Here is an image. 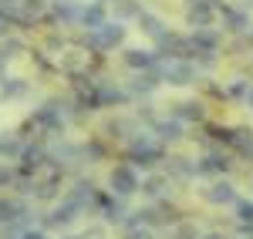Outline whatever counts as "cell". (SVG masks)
<instances>
[{
	"label": "cell",
	"instance_id": "obj_13",
	"mask_svg": "<svg viewBox=\"0 0 253 239\" xmlns=\"http://www.w3.org/2000/svg\"><path fill=\"white\" fill-rule=\"evenodd\" d=\"M38 125H44V128H51V132H61V108L58 104H44L38 111Z\"/></svg>",
	"mask_w": 253,
	"mask_h": 239
},
{
	"label": "cell",
	"instance_id": "obj_37",
	"mask_svg": "<svg viewBox=\"0 0 253 239\" xmlns=\"http://www.w3.org/2000/svg\"><path fill=\"white\" fill-rule=\"evenodd\" d=\"M247 104L253 108V88H247Z\"/></svg>",
	"mask_w": 253,
	"mask_h": 239
},
{
	"label": "cell",
	"instance_id": "obj_21",
	"mask_svg": "<svg viewBox=\"0 0 253 239\" xmlns=\"http://www.w3.org/2000/svg\"><path fill=\"white\" fill-rule=\"evenodd\" d=\"M24 91H27V84L17 81V78H3L0 81V95H3V98H20Z\"/></svg>",
	"mask_w": 253,
	"mask_h": 239
},
{
	"label": "cell",
	"instance_id": "obj_17",
	"mask_svg": "<svg viewBox=\"0 0 253 239\" xmlns=\"http://www.w3.org/2000/svg\"><path fill=\"white\" fill-rule=\"evenodd\" d=\"M20 216H24V202H17V199H3L0 202V219L3 222H17Z\"/></svg>",
	"mask_w": 253,
	"mask_h": 239
},
{
	"label": "cell",
	"instance_id": "obj_29",
	"mask_svg": "<svg viewBox=\"0 0 253 239\" xmlns=\"http://www.w3.org/2000/svg\"><path fill=\"white\" fill-rule=\"evenodd\" d=\"M41 10H44L41 0H24V17H38Z\"/></svg>",
	"mask_w": 253,
	"mask_h": 239
},
{
	"label": "cell",
	"instance_id": "obj_41",
	"mask_svg": "<svg viewBox=\"0 0 253 239\" xmlns=\"http://www.w3.org/2000/svg\"><path fill=\"white\" fill-rule=\"evenodd\" d=\"M243 3H253V0H243Z\"/></svg>",
	"mask_w": 253,
	"mask_h": 239
},
{
	"label": "cell",
	"instance_id": "obj_24",
	"mask_svg": "<svg viewBox=\"0 0 253 239\" xmlns=\"http://www.w3.org/2000/svg\"><path fill=\"white\" fill-rule=\"evenodd\" d=\"M156 84H159V81H156V74H138V78H135V84H132V91H135V95H149V91H152Z\"/></svg>",
	"mask_w": 253,
	"mask_h": 239
},
{
	"label": "cell",
	"instance_id": "obj_42",
	"mask_svg": "<svg viewBox=\"0 0 253 239\" xmlns=\"http://www.w3.org/2000/svg\"><path fill=\"white\" fill-rule=\"evenodd\" d=\"M64 239H75V236H64Z\"/></svg>",
	"mask_w": 253,
	"mask_h": 239
},
{
	"label": "cell",
	"instance_id": "obj_3",
	"mask_svg": "<svg viewBox=\"0 0 253 239\" xmlns=\"http://www.w3.org/2000/svg\"><path fill=\"white\" fill-rule=\"evenodd\" d=\"M128 155H132V162H135V165H145V169H149V165H156V162L162 159V148H159L152 138H145V135H142V138L132 141Z\"/></svg>",
	"mask_w": 253,
	"mask_h": 239
},
{
	"label": "cell",
	"instance_id": "obj_30",
	"mask_svg": "<svg viewBox=\"0 0 253 239\" xmlns=\"http://www.w3.org/2000/svg\"><path fill=\"white\" fill-rule=\"evenodd\" d=\"M58 17H61V20H75V17H78V10H75V7L64 0V3H58Z\"/></svg>",
	"mask_w": 253,
	"mask_h": 239
},
{
	"label": "cell",
	"instance_id": "obj_1",
	"mask_svg": "<svg viewBox=\"0 0 253 239\" xmlns=\"http://www.w3.org/2000/svg\"><path fill=\"white\" fill-rule=\"evenodd\" d=\"M159 74H162V81L182 88V84H193L196 81V68L182 58H172V61H166V64H159Z\"/></svg>",
	"mask_w": 253,
	"mask_h": 239
},
{
	"label": "cell",
	"instance_id": "obj_34",
	"mask_svg": "<svg viewBox=\"0 0 253 239\" xmlns=\"http://www.w3.org/2000/svg\"><path fill=\"white\" fill-rule=\"evenodd\" d=\"M230 95H233V98H240V95H247V84H233V88H230Z\"/></svg>",
	"mask_w": 253,
	"mask_h": 239
},
{
	"label": "cell",
	"instance_id": "obj_36",
	"mask_svg": "<svg viewBox=\"0 0 253 239\" xmlns=\"http://www.w3.org/2000/svg\"><path fill=\"white\" fill-rule=\"evenodd\" d=\"M7 182H10V172H7V169L0 165V185H7Z\"/></svg>",
	"mask_w": 253,
	"mask_h": 239
},
{
	"label": "cell",
	"instance_id": "obj_27",
	"mask_svg": "<svg viewBox=\"0 0 253 239\" xmlns=\"http://www.w3.org/2000/svg\"><path fill=\"white\" fill-rule=\"evenodd\" d=\"M236 219L253 226V202L250 199H236Z\"/></svg>",
	"mask_w": 253,
	"mask_h": 239
},
{
	"label": "cell",
	"instance_id": "obj_32",
	"mask_svg": "<svg viewBox=\"0 0 253 239\" xmlns=\"http://www.w3.org/2000/svg\"><path fill=\"white\" fill-rule=\"evenodd\" d=\"M10 27H14V17H10L7 10H0V34H7Z\"/></svg>",
	"mask_w": 253,
	"mask_h": 239
},
{
	"label": "cell",
	"instance_id": "obj_9",
	"mask_svg": "<svg viewBox=\"0 0 253 239\" xmlns=\"http://www.w3.org/2000/svg\"><path fill=\"white\" fill-rule=\"evenodd\" d=\"M206 199L213 202V205H226V202H236V192H233L230 182H213L206 189Z\"/></svg>",
	"mask_w": 253,
	"mask_h": 239
},
{
	"label": "cell",
	"instance_id": "obj_4",
	"mask_svg": "<svg viewBox=\"0 0 253 239\" xmlns=\"http://www.w3.org/2000/svg\"><path fill=\"white\" fill-rule=\"evenodd\" d=\"M112 189H115L118 196H132V192H138V175L132 165H118V169H112Z\"/></svg>",
	"mask_w": 253,
	"mask_h": 239
},
{
	"label": "cell",
	"instance_id": "obj_6",
	"mask_svg": "<svg viewBox=\"0 0 253 239\" xmlns=\"http://www.w3.org/2000/svg\"><path fill=\"white\" fill-rule=\"evenodd\" d=\"M78 212H81V205H75V202L68 199L64 205H58V209L47 216V226H58V229H61V226H71V222L78 219Z\"/></svg>",
	"mask_w": 253,
	"mask_h": 239
},
{
	"label": "cell",
	"instance_id": "obj_10",
	"mask_svg": "<svg viewBox=\"0 0 253 239\" xmlns=\"http://www.w3.org/2000/svg\"><path fill=\"white\" fill-rule=\"evenodd\" d=\"M156 135L162 141H179V138H182V121H179V118H162V121H156Z\"/></svg>",
	"mask_w": 253,
	"mask_h": 239
},
{
	"label": "cell",
	"instance_id": "obj_22",
	"mask_svg": "<svg viewBox=\"0 0 253 239\" xmlns=\"http://www.w3.org/2000/svg\"><path fill=\"white\" fill-rule=\"evenodd\" d=\"M169 172L189 179V175H196V165H189V159H169Z\"/></svg>",
	"mask_w": 253,
	"mask_h": 239
},
{
	"label": "cell",
	"instance_id": "obj_16",
	"mask_svg": "<svg viewBox=\"0 0 253 239\" xmlns=\"http://www.w3.org/2000/svg\"><path fill=\"white\" fill-rule=\"evenodd\" d=\"M203 115H206V111H203V104H199V101H182V104H179V111H175V118H179V121H199Z\"/></svg>",
	"mask_w": 253,
	"mask_h": 239
},
{
	"label": "cell",
	"instance_id": "obj_11",
	"mask_svg": "<svg viewBox=\"0 0 253 239\" xmlns=\"http://www.w3.org/2000/svg\"><path fill=\"white\" fill-rule=\"evenodd\" d=\"M98 209H101V216L108 222H118V219H125V205L118 199H112V196H98Z\"/></svg>",
	"mask_w": 253,
	"mask_h": 239
},
{
	"label": "cell",
	"instance_id": "obj_12",
	"mask_svg": "<svg viewBox=\"0 0 253 239\" xmlns=\"http://www.w3.org/2000/svg\"><path fill=\"white\" fill-rule=\"evenodd\" d=\"M125 61H128V68H135V71L138 68H142V71H152V68L159 64V58L152 54V51H128Z\"/></svg>",
	"mask_w": 253,
	"mask_h": 239
},
{
	"label": "cell",
	"instance_id": "obj_15",
	"mask_svg": "<svg viewBox=\"0 0 253 239\" xmlns=\"http://www.w3.org/2000/svg\"><path fill=\"white\" fill-rule=\"evenodd\" d=\"M81 24H84L88 31L101 27V24H105V7H101V3H91V7H84V10H81Z\"/></svg>",
	"mask_w": 253,
	"mask_h": 239
},
{
	"label": "cell",
	"instance_id": "obj_19",
	"mask_svg": "<svg viewBox=\"0 0 253 239\" xmlns=\"http://www.w3.org/2000/svg\"><path fill=\"white\" fill-rule=\"evenodd\" d=\"M68 199L75 202V205H81V209H84V202L95 199V185H91V182H78V185H75V192H71Z\"/></svg>",
	"mask_w": 253,
	"mask_h": 239
},
{
	"label": "cell",
	"instance_id": "obj_38",
	"mask_svg": "<svg viewBox=\"0 0 253 239\" xmlns=\"http://www.w3.org/2000/svg\"><path fill=\"white\" fill-rule=\"evenodd\" d=\"M203 239H223V236H219V233H210V236H203Z\"/></svg>",
	"mask_w": 253,
	"mask_h": 239
},
{
	"label": "cell",
	"instance_id": "obj_14",
	"mask_svg": "<svg viewBox=\"0 0 253 239\" xmlns=\"http://www.w3.org/2000/svg\"><path fill=\"white\" fill-rule=\"evenodd\" d=\"M91 101H95L98 108H105V104H118V101H125V91H118V88H112V84H101L98 95Z\"/></svg>",
	"mask_w": 253,
	"mask_h": 239
},
{
	"label": "cell",
	"instance_id": "obj_8",
	"mask_svg": "<svg viewBox=\"0 0 253 239\" xmlns=\"http://www.w3.org/2000/svg\"><path fill=\"white\" fill-rule=\"evenodd\" d=\"M226 169H230V159L213 152V155H206V159L196 165V175H216V172H226Z\"/></svg>",
	"mask_w": 253,
	"mask_h": 239
},
{
	"label": "cell",
	"instance_id": "obj_35",
	"mask_svg": "<svg viewBox=\"0 0 253 239\" xmlns=\"http://www.w3.org/2000/svg\"><path fill=\"white\" fill-rule=\"evenodd\" d=\"M20 239H47V236H44V233H34V229H31V233H24Z\"/></svg>",
	"mask_w": 253,
	"mask_h": 239
},
{
	"label": "cell",
	"instance_id": "obj_23",
	"mask_svg": "<svg viewBox=\"0 0 253 239\" xmlns=\"http://www.w3.org/2000/svg\"><path fill=\"white\" fill-rule=\"evenodd\" d=\"M20 148H24V145H20L17 138H0V159H17Z\"/></svg>",
	"mask_w": 253,
	"mask_h": 239
},
{
	"label": "cell",
	"instance_id": "obj_2",
	"mask_svg": "<svg viewBox=\"0 0 253 239\" xmlns=\"http://www.w3.org/2000/svg\"><path fill=\"white\" fill-rule=\"evenodd\" d=\"M122 40H125V27H122V24H108V20L88 34V44H91L95 51H108V47H115Z\"/></svg>",
	"mask_w": 253,
	"mask_h": 239
},
{
	"label": "cell",
	"instance_id": "obj_18",
	"mask_svg": "<svg viewBox=\"0 0 253 239\" xmlns=\"http://www.w3.org/2000/svg\"><path fill=\"white\" fill-rule=\"evenodd\" d=\"M138 24H142V31L149 34V37H162L166 31H162V20L152 17V14H145V10H138Z\"/></svg>",
	"mask_w": 253,
	"mask_h": 239
},
{
	"label": "cell",
	"instance_id": "obj_31",
	"mask_svg": "<svg viewBox=\"0 0 253 239\" xmlns=\"http://www.w3.org/2000/svg\"><path fill=\"white\" fill-rule=\"evenodd\" d=\"M175 239H199V233H196V226L186 222V226H179V229H175Z\"/></svg>",
	"mask_w": 253,
	"mask_h": 239
},
{
	"label": "cell",
	"instance_id": "obj_7",
	"mask_svg": "<svg viewBox=\"0 0 253 239\" xmlns=\"http://www.w3.org/2000/svg\"><path fill=\"white\" fill-rule=\"evenodd\" d=\"M189 24L193 27H210L213 24V3L210 0H196L189 7Z\"/></svg>",
	"mask_w": 253,
	"mask_h": 239
},
{
	"label": "cell",
	"instance_id": "obj_39",
	"mask_svg": "<svg viewBox=\"0 0 253 239\" xmlns=\"http://www.w3.org/2000/svg\"><path fill=\"white\" fill-rule=\"evenodd\" d=\"M0 3H17V0H0Z\"/></svg>",
	"mask_w": 253,
	"mask_h": 239
},
{
	"label": "cell",
	"instance_id": "obj_33",
	"mask_svg": "<svg viewBox=\"0 0 253 239\" xmlns=\"http://www.w3.org/2000/svg\"><path fill=\"white\" fill-rule=\"evenodd\" d=\"M118 14H122V17H128V14H138V7H135V3H122V7H118Z\"/></svg>",
	"mask_w": 253,
	"mask_h": 239
},
{
	"label": "cell",
	"instance_id": "obj_5",
	"mask_svg": "<svg viewBox=\"0 0 253 239\" xmlns=\"http://www.w3.org/2000/svg\"><path fill=\"white\" fill-rule=\"evenodd\" d=\"M189 47H193V54H216V47H219V40L210 27H196L193 40H189Z\"/></svg>",
	"mask_w": 253,
	"mask_h": 239
},
{
	"label": "cell",
	"instance_id": "obj_26",
	"mask_svg": "<svg viewBox=\"0 0 253 239\" xmlns=\"http://www.w3.org/2000/svg\"><path fill=\"white\" fill-rule=\"evenodd\" d=\"M226 24H230V31H247L250 27V17L240 14V10H226Z\"/></svg>",
	"mask_w": 253,
	"mask_h": 239
},
{
	"label": "cell",
	"instance_id": "obj_28",
	"mask_svg": "<svg viewBox=\"0 0 253 239\" xmlns=\"http://www.w3.org/2000/svg\"><path fill=\"white\" fill-rule=\"evenodd\" d=\"M125 239H152V233L138 222V226H128V233H125Z\"/></svg>",
	"mask_w": 253,
	"mask_h": 239
},
{
	"label": "cell",
	"instance_id": "obj_40",
	"mask_svg": "<svg viewBox=\"0 0 253 239\" xmlns=\"http://www.w3.org/2000/svg\"><path fill=\"white\" fill-rule=\"evenodd\" d=\"M0 71H3V58H0Z\"/></svg>",
	"mask_w": 253,
	"mask_h": 239
},
{
	"label": "cell",
	"instance_id": "obj_20",
	"mask_svg": "<svg viewBox=\"0 0 253 239\" xmlns=\"http://www.w3.org/2000/svg\"><path fill=\"white\" fill-rule=\"evenodd\" d=\"M20 159H24V172H34L44 165V152L41 148H20Z\"/></svg>",
	"mask_w": 253,
	"mask_h": 239
},
{
	"label": "cell",
	"instance_id": "obj_25",
	"mask_svg": "<svg viewBox=\"0 0 253 239\" xmlns=\"http://www.w3.org/2000/svg\"><path fill=\"white\" fill-rule=\"evenodd\" d=\"M162 185H166V179H162V175H152V179L138 182V189H142L145 196H162Z\"/></svg>",
	"mask_w": 253,
	"mask_h": 239
}]
</instances>
